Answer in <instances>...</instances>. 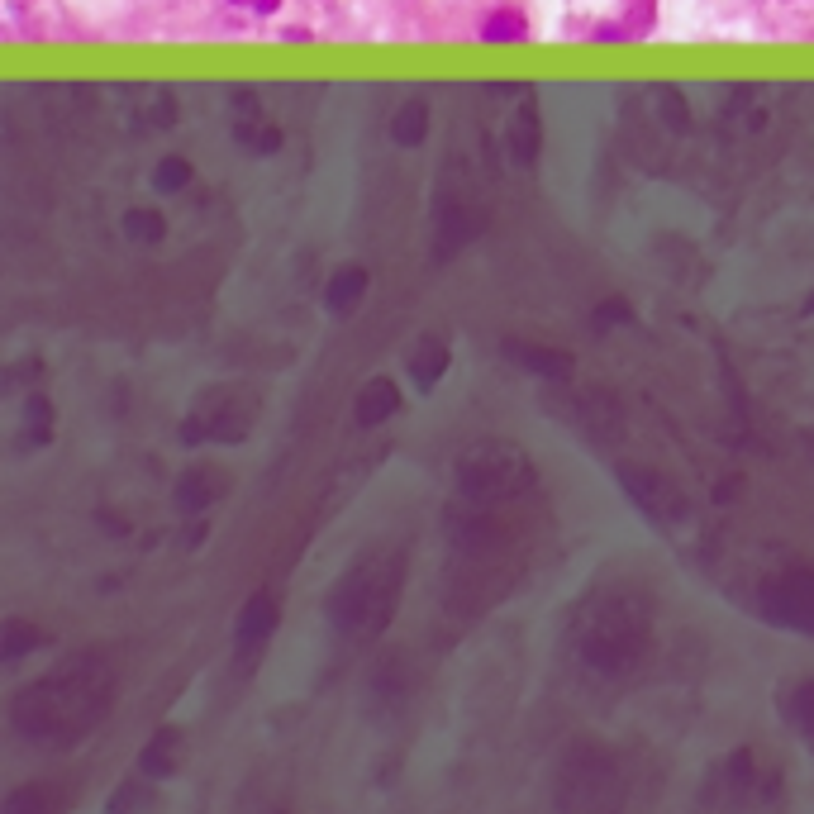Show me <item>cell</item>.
<instances>
[{"label":"cell","instance_id":"6da1fadb","mask_svg":"<svg viewBox=\"0 0 814 814\" xmlns=\"http://www.w3.org/2000/svg\"><path fill=\"white\" fill-rule=\"evenodd\" d=\"M100 705H105V686H91V676H53V681H43V686H29L20 695V705H15V724H20L29 738L39 734H77L100 715Z\"/></svg>","mask_w":814,"mask_h":814},{"label":"cell","instance_id":"7a4b0ae2","mask_svg":"<svg viewBox=\"0 0 814 814\" xmlns=\"http://www.w3.org/2000/svg\"><path fill=\"white\" fill-rule=\"evenodd\" d=\"M757 605H762V615L772 619V624L814 634V567H791V572L772 576L762 586Z\"/></svg>","mask_w":814,"mask_h":814},{"label":"cell","instance_id":"3957f363","mask_svg":"<svg viewBox=\"0 0 814 814\" xmlns=\"http://www.w3.org/2000/svg\"><path fill=\"white\" fill-rule=\"evenodd\" d=\"M643 653V624L629 615H619L610 610L605 619L591 624V634H586V657L605 667V672H619V667H629L634 657Z\"/></svg>","mask_w":814,"mask_h":814},{"label":"cell","instance_id":"277c9868","mask_svg":"<svg viewBox=\"0 0 814 814\" xmlns=\"http://www.w3.org/2000/svg\"><path fill=\"white\" fill-rule=\"evenodd\" d=\"M272 634H277V596L258 591V596L239 610V624H234V653H239L243 667L258 662V653L272 643Z\"/></svg>","mask_w":814,"mask_h":814},{"label":"cell","instance_id":"5b68a950","mask_svg":"<svg viewBox=\"0 0 814 814\" xmlns=\"http://www.w3.org/2000/svg\"><path fill=\"white\" fill-rule=\"evenodd\" d=\"M362 296H367V267L348 262V267H338L334 277H329V286H324V310L338 319H348L358 310Z\"/></svg>","mask_w":814,"mask_h":814},{"label":"cell","instance_id":"8992f818","mask_svg":"<svg viewBox=\"0 0 814 814\" xmlns=\"http://www.w3.org/2000/svg\"><path fill=\"white\" fill-rule=\"evenodd\" d=\"M396 410H400V386L391 377H372L358 391V405H353V415H358L362 429H377L381 419H391Z\"/></svg>","mask_w":814,"mask_h":814},{"label":"cell","instance_id":"52a82bcc","mask_svg":"<svg viewBox=\"0 0 814 814\" xmlns=\"http://www.w3.org/2000/svg\"><path fill=\"white\" fill-rule=\"evenodd\" d=\"M505 353L519 362V367H529L538 377H572V358L562 353V348H548V343H524V338H510L505 343Z\"/></svg>","mask_w":814,"mask_h":814},{"label":"cell","instance_id":"ba28073f","mask_svg":"<svg viewBox=\"0 0 814 814\" xmlns=\"http://www.w3.org/2000/svg\"><path fill=\"white\" fill-rule=\"evenodd\" d=\"M448 362H453V353H448L443 338H419L415 348H410V377H415L419 391L438 386V377L448 372Z\"/></svg>","mask_w":814,"mask_h":814},{"label":"cell","instance_id":"9c48e42d","mask_svg":"<svg viewBox=\"0 0 814 814\" xmlns=\"http://www.w3.org/2000/svg\"><path fill=\"white\" fill-rule=\"evenodd\" d=\"M619 481L634 491V500L643 505V510H672V515H681V496H676V491L657 477V472H648V481H638L634 467H619Z\"/></svg>","mask_w":814,"mask_h":814},{"label":"cell","instance_id":"30bf717a","mask_svg":"<svg viewBox=\"0 0 814 814\" xmlns=\"http://www.w3.org/2000/svg\"><path fill=\"white\" fill-rule=\"evenodd\" d=\"M224 486H229V481L219 477V472H210V467H196V472H191V477L177 486V505H181V510H205V505H210L215 496H224Z\"/></svg>","mask_w":814,"mask_h":814},{"label":"cell","instance_id":"8fae6325","mask_svg":"<svg viewBox=\"0 0 814 814\" xmlns=\"http://www.w3.org/2000/svg\"><path fill=\"white\" fill-rule=\"evenodd\" d=\"M177 753H181V734L177 729H162V734L143 748V772L148 776H172L177 772Z\"/></svg>","mask_w":814,"mask_h":814},{"label":"cell","instance_id":"7c38bea8","mask_svg":"<svg viewBox=\"0 0 814 814\" xmlns=\"http://www.w3.org/2000/svg\"><path fill=\"white\" fill-rule=\"evenodd\" d=\"M424 129H429V105H424V100H405V105H400V115H396L391 139L405 143V148H415V143L424 139Z\"/></svg>","mask_w":814,"mask_h":814},{"label":"cell","instance_id":"4fadbf2b","mask_svg":"<svg viewBox=\"0 0 814 814\" xmlns=\"http://www.w3.org/2000/svg\"><path fill=\"white\" fill-rule=\"evenodd\" d=\"M510 153H515V162H534V153H538V115H534V105H519L515 129H510Z\"/></svg>","mask_w":814,"mask_h":814},{"label":"cell","instance_id":"5bb4252c","mask_svg":"<svg viewBox=\"0 0 814 814\" xmlns=\"http://www.w3.org/2000/svg\"><path fill=\"white\" fill-rule=\"evenodd\" d=\"M786 715H791V724L814 748V681H800V686H795L791 700H786Z\"/></svg>","mask_w":814,"mask_h":814},{"label":"cell","instance_id":"9a60e30c","mask_svg":"<svg viewBox=\"0 0 814 814\" xmlns=\"http://www.w3.org/2000/svg\"><path fill=\"white\" fill-rule=\"evenodd\" d=\"M39 643H43L39 629H29L24 619H10V624H5V643H0V653H5V662H20L24 648H39Z\"/></svg>","mask_w":814,"mask_h":814},{"label":"cell","instance_id":"2e32d148","mask_svg":"<svg viewBox=\"0 0 814 814\" xmlns=\"http://www.w3.org/2000/svg\"><path fill=\"white\" fill-rule=\"evenodd\" d=\"M481 39H491V43L524 39V15H519V10H496L491 20L481 24Z\"/></svg>","mask_w":814,"mask_h":814},{"label":"cell","instance_id":"e0dca14e","mask_svg":"<svg viewBox=\"0 0 814 814\" xmlns=\"http://www.w3.org/2000/svg\"><path fill=\"white\" fill-rule=\"evenodd\" d=\"M162 229H167V224H162V215H153V210H129V215H124V234L134 243H158Z\"/></svg>","mask_w":814,"mask_h":814},{"label":"cell","instance_id":"ac0fdd59","mask_svg":"<svg viewBox=\"0 0 814 814\" xmlns=\"http://www.w3.org/2000/svg\"><path fill=\"white\" fill-rule=\"evenodd\" d=\"M186 181H191V162L186 158H162V167L153 172V186H158V191H177Z\"/></svg>","mask_w":814,"mask_h":814},{"label":"cell","instance_id":"d6986e66","mask_svg":"<svg viewBox=\"0 0 814 814\" xmlns=\"http://www.w3.org/2000/svg\"><path fill=\"white\" fill-rule=\"evenodd\" d=\"M805 315H814V296H810V300H805Z\"/></svg>","mask_w":814,"mask_h":814}]
</instances>
